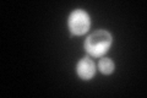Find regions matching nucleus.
Returning <instances> with one entry per match:
<instances>
[{
    "label": "nucleus",
    "instance_id": "f257e3e1",
    "mask_svg": "<svg viewBox=\"0 0 147 98\" xmlns=\"http://www.w3.org/2000/svg\"><path fill=\"white\" fill-rule=\"evenodd\" d=\"M113 42V37L105 30H97L91 33L85 41L84 48L91 57L100 58L108 52Z\"/></svg>",
    "mask_w": 147,
    "mask_h": 98
},
{
    "label": "nucleus",
    "instance_id": "f03ea898",
    "mask_svg": "<svg viewBox=\"0 0 147 98\" xmlns=\"http://www.w3.org/2000/svg\"><path fill=\"white\" fill-rule=\"evenodd\" d=\"M67 26L69 30L71 31V33L75 36H82L87 33L91 26L88 14L85 10H81V9L74 10L70 14V16H69Z\"/></svg>",
    "mask_w": 147,
    "mask_h": 98
},
{
    "label": "nucleus",
    "instance_id": "7ed1b4c3",
    "mask_svg": "<svg viewBox=\"0 0 147 98\" xmlns=\"http://www.w3.org/2000/svg\"><path fill=\"white\" fill-rule=\"evenodd\" d=\"M76 72L82 80H91L96 75V64L90 57H84L76 65Z\"/></svg>",
    "mask_w": 147,
    "mask_h": 98
},
{
    "label": "nucleus",
    "instance_id": "20e7f679",
    "mask_svg": "<svg viewBox=\"0 0 147 98\" xmlns=\"http://www.w3.org/2000/svg\"><path fill=\"white\" fill-rule=\"evenodd\" d=\"M98 69L99 71L104 74V75H109V74H112L114 71V69H115V64L112 59H108V58H103L99 60L98 63Z\"/></svg>",
    "mask_w": 147,
    "mask_h": 98
}]
</instances>
